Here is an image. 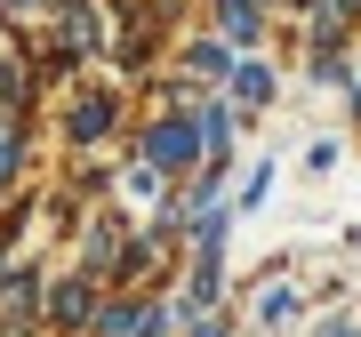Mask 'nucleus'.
Listing matches in <instances>:
<instances>
[{
	"label": "nucleus",
	"instance_id": "nucleus-2",
	"mask_svg": "<svg viewBox=\"0 0 361 337\" xmlns=\"http://www.w3.org/2000/svg\"><path fill=\"white\" fill-rule=\"evenodd\" d=\"M113 121H121V104H113V89H97V97H80V104H73L65 137H73V145H97V137H113Z\"/></svg>",
	"mask_w": 361,
	"mask_h": 337
},
{
	"label": "nucleus",
	"instance_id": "nucleus-15",
	"mask_svg": "<svg viewBox=\"0 0 361 337\" xmlns=\"http://www.w3.org/2000/svg\"><path fill=\"white\" fill-rule=\"evenodd\" d=\"M337 337H345V329H337Z\"/></svg>",
	"mask_w": 361,
	"mask_h": 337
},
{
	"label": "nucleus",
	"instance_id": "nucleus-5",
	"mask_svg": "<svg viewBox=\"0 0 361 337\" xmlns=\"http://www.w3.org/2000/svg\"><path fill=\"white\" fill-rule=\"evenodd\" d=\"M49 313H56V321H97V298H89V281H65V289L49 298Z\"/></svg>",
	"mask_w": 361,
	"mask_h": 337
},
{
	"label": "nucleus",
	"instance_id": "nucleus-10",
	"mask_svg": "<svg viewBox=\"0 0 361 337\" xmlns=\"http://www.w3.org/2000/svg\"><path fill=\"white\" fill-rule=\"evenodd\" d=\"M8 16H25V8H65V0H0Z\"/></svg>",
	"mask_w": 361,
	"mask_h": 337
},
{
	"label": "nucleus",
	"instance_id": "nucleus-14",
	"mask_svg": "<svg viewBox=\"0 0 361 337\" xmlns=\"http://www.w3.org/2000/svg\"><path fill=\"white\" fill-rule=\"evenodd\" d=\"M337 8H361V0H337Z\"/></svg>",
	"mask_w": 361,
	"mask_h": 337
},
{
	"label": "nucleus",
	"instance_id": "nucleus-12",
	"mask_svg": "<svg viewBox=\"0 0 361 337\" xmlns=\"http://www.w3.org/2000/svg\"><path fill=\"white\" fill-rule=\"evenodd\" d=\"M353 113H361V73H353Z\"/></svg>",
	"mask_w": 361,
	"mask_h": 337
},
{
	"label": "nucleus",
	"instance_id": "nucleus-8",
	"mask_svg": "<svg viewBox=\"0 0 361 337\" xmlns=\"http://www.w3.org/2000/svg\"><path fill=\"white\" fill-rule=\"evenodd\" d=\"M289 313H297V289H265V298H257V321L265 329H281Z\"/></svg>",
	"mask_w": 361,
	"mask_h": 337
},
{
	"label": "nucleus",
	"instance_id": "nucleus-6",
	"mask_svg": "<svg viewBox=\"0 0 361 337\" xmlns=\"http://www.w3.org/2000/svg\"><path fill=\"white\" fill-rule=\"evenodd\" d=\"M185 65H193L201 80H225V73H233V49H225V40H193V49H185Z\"/></svg>",
	"mask_w": 361,
	"mask_h": 337
},
{
	"label": "nucleus",
	"instance_id": "nucleus-9",
	"mask_svg": "<svg viewBox=\"0 0 361 337\" xmlns=\"http://www.w3.org/2000/svg\"><path fill=\"white\" fill-rule=\"evenodd\" d=\"M265 185H273V168H249V185H241V201H233V217H249V209L265 201Z\"/></svg>",
	"mask_w": 361,
	"mask_h": 337
},
{
	"label": "nucleus",
	"instance_id": "nucleus-11",
	"mask_svg": "<svg viewBox=\"0 0 361 337\" xmlns=\"http://www.w3.org/2000/svg\"><path fill=\"white\" fill-rule=\"evenodd\" d=\"M193 337H233V321H201V329H193Z\"/></svg>",
	"mask_w": 361,
	"mask_h": 337
},
{
	"label": "nucleus",
	"instance_id": "nucleus-4",
	"mask_svg": "<svg viewBox=\"0 0 361 337\" xmlns=\"http://www.w3.org/2000/svg\"><path fill=\"white\" fill-rule=\"evenodd\" d=\"M225 97L241 104V113H257V104H273V73L257 65V56H241V65L225 73Z\"/></svg>",
	"mask_w": 361,
	"mask_h": 337
},
{
	"label": "nucleus",
	"instance_id": "nucleus-13",
	"mask_svg": "<svg viewBox=\"0 0 361 337\" xmlns=\"http://www.w3.org/2000/svg\"><path fill=\"white\" fill-rule=\"evenodd\" d=\"M345 241H353V249H361V225H353V233H345Z\"/></svg>",
	"mask_w": 361,
	"mask_h": 337
},
{
	"label": "nucleus",
	"instance_id": "nucleus-3",
	"mask_svg": "<svg viewBox=\"0 0 361 337\" xmlns=\"http://www.w3.org/2000/svg\"><path fill=\"white\" fill-rule=\"evenodd\" d=\"M257 32H265L257 0H217V40L225 49H257Z\"/></svg>",
	"mask_w": 361,
	"mask_h": 337
},
{
	"label": "nucleus",
	"instance_id": "nucleus-7",
	"mask_svg": "<svg viewBox=\"0 0 361 337\" xmlns=\"http://www.w3.org/2000/svg\"><path fill=\"white\" fill-rule=\"evenodd\" d=\"M225 145H233V104H209V113H201V161L225 153Z\"/></svg>",
	"mask_w": 361,
	"mask_h": 337
},
{
	"label": "nucleus",
	"instance_id": "nucleus-1",
	"mask_svg": "<svg viewBox=\"0 0 361 337\" xmlns=\"http://www.w3.org/2000/svg\"><path fill=\"white\" fill-rule=\"evenodd\" d=\"M137 153H145V168H153V177H169V185H177V177H193V168H201V121H185V113L153 121Z\"/></svg>",
	"mask_w": 361,
	"mask_h": 337
}]
</instances>
